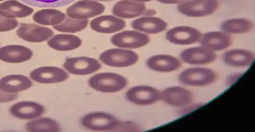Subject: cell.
Here are the masks:
<instances>
[{
	"instance_id": "13",
	"label": "cell",
	"mask_w": 255,
	"mask_h": 132,
	"mask_svg": "<svg viewBox=\"0 0 255 132\" xmlns=\"http://www.w3.org/2000/svg\"><path fill=\"white\" fill-rule=\"evenodd\" d=\"M180 56L184 62L195 65L212 63L217 57L215 52L203 46L187 49L181 52Z\"/></svg>"
},
{
	"instance_id": "16",
	"label": "cell",
	"mask_w": 255,
	"mask_h": 132,
	"mask_svg": "<svg viewBox=\"0 0 255 132\" xmlns=\"http://www.w3.org/2000/svg\"><path fill=\"white\" fill-rule=\"evenodd\" d=\"M11 115L22 120L37 119L45 112V109L41 105L32 102H22L13 105L9 110Z\"/></svg>"
},
{
	"instance_id": "31",
	"label": "cell",
	"mask_w": 255,
	"mask_h": 132,
	"mask_svg": "<svg viewBox=\"0 0 255 132\" xmlns=\"http://www.w3.org/2000/svg\"><path fill=\"white\" fill-rule=\"evenodd\" d=\"M18 22L15 19L6 18L0 15V32H8L15 29Z\"/></svg>"
},
{
	"instance_id": "27",
	"label": "cell",
	"mask_w": 255,
	"mask_h": 132,
	"mask_svg": "<svg viewBox=\"0 0 255 132\" xmlns=\"http://www.w3.org/2000/svg\"><path fill=\"white\" fill-rule=\"evenodd\" d=\"M221 28L223 32L229 35L242 34L252 31L254 23L247 18H232L223 22Z\"/></svg>"
},
{
	"instance_id": "17",
	"label": "cell",
	"mask_w": 255,
	"mask_h": 132,
	"mask_svg": "<svg viewBox=\"0 0 255 132\" xmlns=\"http://www.w3.org/2000/svg\"><path fill=\"white\" fill-rule=\"evenodd\" d=\"M146 67L150 70L159 73H171L178 70L181 66L180 60L168 55H157L151 57L146 61Z\"/></svg>"
},
{
	"instance_id": "34",
	"label": "cell",
	"mask_w": 255,
	"mask_h": 132,
	"mask_svg": "<svg viewBox=\"0 0 255 132\" xmlns=\"http://www.w3.org/2000/svg\"><path fill=\"white\" fill-rule=\"evenodd\" d=\"M157 1L164 4H181L190 0H157Z\"/></svg>"
},
{
	"instance_id": "23",
	"label": "cell",
	"mask_w": 255,
	"mask_h": 132,
	"mask_svg": "<svg viewBox=\"0 0 255 132\" xmlns=\"http://www.w3.org/2000/svg\"><path fill=\"white\" fill-rule=\"evenodd\" d=\"M51 48L59 51H70L82 46V40L77 36L60 34L53 36L47 42Z\"/></svg>"
},
{
	"instance_id": "7",
	"label": "cell",
	"mask_w": 255,
	"mask_h": 132,
	"mask_svg": "<svg viewBox=\"0 0 255 132\" xmlns=\"http://www.w3.org/2000/svg\"><path fill=\"white\" fill-rule=\"evenodd\" d=\"M128 101L140 106H149L161 99V92L149 86H136L131 88L125 94Z\"/></svg>"
},
{
	"instance_id": "32",
	"label": "cell",
	"mask_w": 255,
	"mask_h": 132,
	"mask_svg": "<svg viewBox=\"0 0 255 132\" xmlns=\"http://www.w3.org/2000/svg\"><path fill=\"white\" fill-rule=\"evenodd\" d=\"M18 97V94L8 93L0 89V103L14 101Z\"/></svg>"
},
{
	"instance_id": "25",
	"label": "cell",
	"mask_w": 255,
	"mask_h": 132,
	"mask_svg": "<svg viewBox=\"0 0 255 132\" xmlns=\"http://www.w3.org/2000/svg\"><path fill=\"white\" fill-rule=\"evenodd\" d=\"M32 86L30 79L23 75H9L0 80V89L8 93L22 92L30 89Z\"/></svg>"
},
{
	"instance_id": "3",
	"label": "cell",
	"mask_w": 255,
	"mask_h": 132,
	"mask_svg": "<svg viewBox=\"0 0 255 132\" xmlns=\"http://www.w3.org/2000/svg\"><path fill=\"white\" fill-rule=\"evenodd\" d=\"M218 78L214 70L204 68H194L182 71L179 77L181 83L191 87H204L215 83Z\"/></svg>"
},
{
	"instance_id": "6",
	"label": "cell",
	"mask_w": 255,
	"mask_h": 132,
	"mask_svg": "<svg viewBox=\"0 0 255 132\" xmlns=\"http://www.w3.org/2000/svg\"><path fill=\"white\" fill-rule=\"evenodd\" d=\"M105 6L94 0H80L66 10L67 16L76 19L88 20L102 14Z\"/></svg>"
},
{
	"instance_id": "5",
	"label": "cell",
	"mask_w": 255,
	"mask_h": 132,
	"mask_svg": "<svg viewBox=\"0 0 255 132\" xmlns=\"http://www.w3.org/2000/svg\"><path fill=\"white\" fill-rule=\"evenodd\" d=\"M219 6L218 0H190L179 5L177 10L187 17H202L214 14Z\"/></svg>"
},
{
	"instance_id": "35",
	"label": "cell",
	"mask_w": 255,
	"mask_h": 132,
	"mask_svg": "<svg viewBox=\"0 0 255 132\" xmlns=\"http://www.w3.org/2000/svg\"><path fill=\"white\" fill-rule=\"evenodd\" d=\"M156 12L153 9H146L145 12L144 14V16H153L155 14H156Z\"/></svg>"
},
{
	"instance_id": "36",
	"label": "cell",
	"mask_w": 255,
	"mask_h": 132,
	"mask_svg": "<svg viewBox=\"0 0 255 132\" xmlns=\"http://www.w3.org/2000/svg\"><path fill=\"white\" fill-rule=\"evenodd\" d=\"M131 1L136 2H138V3H144L145 2H151V1H154V0H131Z\"/></svg>"
},
{
	"instance_id": "10",
	"label": "cell",
	"mask_w": 255,
	"mask_h": 132,
	"mask_svg": "<svg viewBox=\"0 0 255 132\" xmlns=\"http://www.w3.org/2000/svg\"><path fill=\"white\" fill-rule=\"evenodd\" d=\"M202 35V33L196 28L179 26L170 29L166 34V39L174 45L187 46L200 42Z\"/></svg>"
},
{
	"instance_id": "29",
	"label": "cell",
	"mask_w": 255,
	"mask_h": 132,
	"mask_svg": "<svg viewBox=\"0 0 255 132\" xmlns=\"http://www.w3.org/2000/svg\"><path fill=\"white\" fill-rule=\"evenodd\" d=\"M89 23V20L76 19L67 16L61 23L53 27L58 32L75 33L87 28Z\"/></svg>"
},
{
	"instance_id": "1",
	"label": "cell",
	"mask_w": 255,
	"mask_h": 132,
	"mask_svg": "<svg viewBox=\"0 0 255 132\" xmlns=\"http://www.w3.org/2000/svg\"><path fill=\"white\" fill-rule=\"evenodd\" d=\"M94 90L103 93H116L125 89L127 80L123 76L114 73H102L92 77L88 81Z\"/></svg>"
},
{
	"instance_id": "37",
	"label": "cell",
	"mask_w": 255,
	"mask_h": 132,
	"mask_svg": "<svg viewBox=\"0 0 255 132\" xmlns=\"http://www.w3.org/2000/svg\"><path fill=\"white\" fill-rule=\"evenodd\" d=\"M94 1H97V2H111L114 1V0H94Z\"/></svg>"
},
{
	"instance_id": "4",
	"label": "cell",
	"mask_w": 255,
	"mask_h": 132,
	"mask_svg": "<svg viewBox=\"0 0 255 132\" xmlns=\"http://www.w3.org/2000/svg\"><path fill=\"white\" fill-rule=\"evenodd\" d=\"M121 122L115 116L105 113H93L84 116L81 124L85 129L93 131H117Z\"/></svg>"
},
{
	"instance_id": "14",
	"label": "cell",
	"mask_w": 255,
	"mask_h": 132,
	"mask_svg": "<svg viewBox=\"0 0 255 132\" xmlns=\"http://www.w3.org/2000/svg\"><path fill=\"white\" fill-rule=\"evenodd\" d=\"M124 19L115 15H102L93 19L90 23L91 29L98 33L112 34L119 32L125 28Z\"/></svg>"
},
{
	"instance_id": "20",
	"label": "cell",
	"mask_w": 255,
	"mask_h": 132,
	"mask_svg": "<svg viewBox=\"0 0 255 132\" xmlns=\"http://www.w3.org/2000/svg\"><path fill=\"white\" fill-rule=\"evenodd\" d=\"M200 42L202 46L215 52L229 48L232 40L230 35L224 32L213 31L203 35Z\"/></svg>"
},
{
	"instance_id": "30",
	"label": "cell",
	"mask_w": 255,
	"mask_h": 132,
	"mask_svg": "<svg viewBox=\"0 0 255 132\" xmlns=\"http://www.w3.org/2000/svg\"><path fill=\"white\" fill-rule=\"evenodd\" d=\"M28 5L39 8H57L68 5L76 0H19Z\"/></svg>"
},
{
	"instance_id": "19",
	"label": "cell",
	"mask_w": 255,
	"mask_h": 132,
	"mask_svg": "<svg viewBox=\"0 0 255 132\" xmlns=\"http://www.w3.org/2000/svg\"><path fill=\"white\" fill-rule=\"evenodd\" d=\"M146 9L144 3L131 0H121L112 8L114 15L122 19H132L143 15Z\"/></svg>"
},
{
	"instance_id": "18",
	"label": "cell",
	"mask_w": 255,
	"mask_h": 132,
	"mask_svg": "<svg viewBox=\"0 0 255 132\" xmlns=\"http://www.w3.org/2000/svg\"><path fill=\"white\" fill-rule=\"evenodd\" d=\"M133 29L141 33L156 34L166 30V22L159 17L143 16L134 20L131 24Z\"/></svg>"
},
{
	"instance_id": "38",
	"label": "cell",
	"mask_w": 255,
	"mask_h": 132,
	"mask_svg": "<svg viewBox=\"0 0 255 132\" xmlns=\"http://www.w3.org/2000/svg\"><path fill=\"white\" fill-rule=\"evenodd\" d=\"M3 1H5V0H0V2H2Z\"/></svg>"
},
{
	"instance_id": "28",
	"label": "cell",
	"mask_w": 255,
	"mask_h": 132,
	"mask_svg": "<svg viewBox=\"0 0 255 132\" xmlns=\"http://www.w3.org/2000/svg\"><path fill=\"white\" fill-rule=\"evenodd\" d=\"M26 130L31 132H57L61 131L59 125L49 118H41L26 125Z\"/></svg>"
},
{
	"instance_id": "33",
	"label": "cell",
	"mask_w": 255,
	"mask_h": 132,
	"mask_svg": "<svg viewBox=\"0 0 255 132\" xmlns=\"http://www.w3.org/2000/svg\"><path fill=\"white\" fill-rule=\"evenodd\" d=\"M139 130V129L137 128V126L131 122H121L117 131H138Z\"/></svg>"
},
{
	"instance_id": "24",
	"label": "cell",
	"mask_w": 255,
	"mask_h": 132,
	"mask_svg": "<svg viewBox=\"0 0 255 132\" xmlns=\"http://www.w3.org/2000/svg\"><path fill=\"white\" fill-rule=\"evenodd\" d=\"M34 9L29 6L17 1L8 0L0 4V15L6 18L15 19L29 16Z\"/></svg>"
},
{
	"instance_id": "2",
	"label": "cell",
	"mask_w": 255,
	"mask_h": 132,
	"mask_svg": "<svg viewBox=\"0 0 255 132\" xmlns=\"http://www.w3.org/2000/svg\"><path fill=\"white\" fill-rule=\"evenodd\" d=\"M99 59L109 67L127 68L135 64L139 56L134 51L119 48L104 51L100 55Z\"/></svg>"
},
{
	"instance_id": "15",
	"label": "cell",
	"mask_w": 255,
	"mask_h": 132,
	"mask_svg": "<svg viewBox=\"0 0 255 132\" xmlns=\"http://www.w3.org/2000/svg\"><path fill=\"white\" fill-rule=\"evenodd\" d=\"M30 76L33 80L43 84L61 83L69 78V74L65 70L53 67L35 69L30 73Z\"/></svg>"
},
{
	"instance_id": "9",
	"label": "cell",
	"mask_w": 255,
	"mask_h": 132,
	"mask_svg": "<svg viewBox=\"0 0 255 132\" xmlns=\"http://www.w3.org/2000/svg\"><path fill=\"white\" fill-rule=\"evenodd\" d=\"M102 67L97 59L89 57L67 58L63 68L69 73L79 76L88 75L98 71Z\"/></svg>"
},
{
	"instance_id": "22",
	"label": "cell",
	"mask_w": 255,
	"mask_h": 132,
	"mask_svg": "<svg viewBox=\"0 0 255 132\" xmlns=\"http://www.w3.org/2000/svg\"><path fill=\"white\" fill-rule=\"evenodd\" d=\"M32 51L20 45H8L0 48V60L7 63H19L30 60Z\"/></svg>"
},
{
	"instance_id": "26",
	"label": "cell",
	"mask_w": 255,
	"mask_h": 132,
	"mask_svg": "<svg viewBox=\"0 0 255 132\" xmlns=\"http://www.w3.org/2000/svg\"><path fill=\"white\" fill-rule=\"evenodd\" d=\"M66 14L56 9H43L37 11L33 15L36 23L44 26H55L65 19Z\"/></svg>"
},
{
	"instance_id": "8",
	"label": "cell",
	"mask_w": 255,
	"mask_h": 132,
	"mask_svg": "<svg viewBox=\"0 0 255 132\" xmlns=\"http://www.w3.org/2000/svg\"><path fill=\"white\" fill-rule=\"evenodd\" d=\"M147 35L137 31H125L114 35L111 38L113 45L120 48L135 49L143 47L150 42Z\"/></svg>"
},
{
	"instance_id": "11",
	"label": "cell",
	"mask_w": 255,
	"mask_h": 132,
	"mask_svg": "<svg viewBox=\"0 0 255 132\" xmlns=\"http://www.w3.org/2000/svg\"><path fill=\"white\" fill-rule=\"evenodd\" d=\"M16 35L29 42H42L49 40L54 35L50 28L34 24H20Z\"/></svg>"
},
{
	"instance_id": "12",
	"label": "cell",
	"mask_w": 255,
	"mask_h": 132,
	"mask_svg": "<svg viewBox=\"0 0 255 132\" xmlns=\"http://www.w3.org/2000/svg\"><path fill=\"white\" fill-rule=\"evenodd\" d=\"M165 104L176 107L189 106L194 101V96L189 91L178 86L167 88L161 92V99Z\"/></svg>"
},
{
	"instance_id": "21",
	"label": "cell",
	"mask_w": 255,
	"mask_h": 132,
	"mask_svg": "<svg viewBox=\"0 0 255 132\" xmlns=\"http://www.w3.org/2000/svg\"><path fill=\"white\" fill-rule=\"evenodd\" d=\"M224 62L233 68H248L255 60V55L251 51L236 49L229 50L223 55Z\"/></svg>"
}]
</instances>
